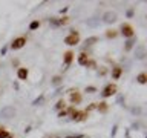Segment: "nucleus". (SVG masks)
Segmentation results:
<instances>
[{
    "instance_id": "obj_1",
    "label": "nucleus",
    "mask_w": 147,
    "mask_h": 138,
    "mask_svg": "<svg viewBox=\"0 0 147 138\" xmlns=\"http://www.w3.org/2000/svg\"><path fill=\"white\" fill-rule=\"evenodd\" d=\"M63 41H64V45H67V46H77L80 43V32L77 29H71V32L64 37Z\"/></svg>"
},
{
    "instance_id": "obj_2",
    "label": "nucleus",
    "mask_w": 147,
    "mask_h": 138,
    "mask_svg": "<svg viewBox=\"0 0 147 138\" xmlns=\"http://www.w3.org/2000/svg\"><path fill=\"white\" fill-rule=\"evenodd\" d=\"M118 32L124 37V39H132V37H135V29H133V26L130 23H121Z\"/></svg>"
},
{
    "instance_id": "obj_3",
    "label": "nucleus",
    "mask_w": 147,
    "mask_h": 138,
    "mask_svg": "<svg viewBox=\"0 0 147 138\" xmlns=\"http://www.w3.org/2000/svg\"><path fill=\"white\" fill-rule=\"evenodd\" d=\"M117 91H118V87L115 83H107V85L101 89V97H103V98H109V97L117 94Z\"/></svg>"
},
{
    "instance_id": "obj_4",
    "label": "nucleus",
    "mask_w": 147,
    "mask_h": 138,
    "mask_svg": "<svg viewBox=\"0 0 147 138\" xmlns=\"http://www.w3.org/2000/svg\"><path fill=\"white\" fill-rule=\"evenodd\" d=\"M26 41L28 39L25 35H20V37H16V39L12 40V43L9 45V48H11L12 51H18V49H22V48H25L26 46Z\"/></svg>"
},
{
    "instance_id": "obj_5",
    "label": "nucleus",
    "mask_w": 147,
    "mask_h": 138,
    "mask_svg": "<svg viewBox=\"0 0 147 138\" xmlns=\"http://www.w3.org/2000/svg\"><path fill=\"white\" fill-rule=\"evenodd\" d=\"M69 101H71V104H74V106L80 104L81 101H83V95H81V92L78 91V89L71 91V92H69Z\"/></svg>"
},
{
    "instance_id": "obj_6",
    "label": "nucleus",
    "mask_w": 147,
    "mask_h": 138,
    "mask_svg": "<svg viewBox=\"0 0 147 138\" xmlns=\"http://www.w3.org/2000/svg\"><path fill=\"white\" fill-rule=\"evenodd\" d=\"M16 114H17V110L12 106H6V108L0 109V118H12V117H16Z\"/></svg>"
},
{
    "instance_id": "obj_7",
    "label": "nucleus",
    "mask_w": 147,
    "mask_h": 138,
    "mask_svg": "<svg viewBox=\"0 0 147 138\" xmlns=\"http://www.w3.org/2000/svg\"><path fill=\"white\" fill-rule=\"evenodd\" d=\"M118 20V14L115 11H106L103 14V22L107 23V25H112V23H115Z\"/></svg>"
},
{
    "instance_id": "obj_8",
    "label": "nucleus",
    "mask_w": 147,
    "mask_h": 138,
    "mask_svg": "<svg viewBox=\"0 0 147 138\" xmlns=\"http://www.w3.org/2000/svg\"><path fill=\"white\" fill-rule=\"evenodd\" d=\"M71 22V17H67V16H64V17H60V18H51L49 23L52 25L54 28H58V26H64V25H67V23Z\"/></svg>"
},
{
    "instance_id": "obj_9",
    "label": "nucleus",
    "mask_w": 147,
    "mask_h": 138,
    "mask_svg": "<svg viewBox=\"0 0 147 138\" xmlns=\"http://www.w3.org/2000/svg\"><path fill=\"white\" fill-rule=\"evenodd\" d=\"M74 58H75V52L74 51H66V52L63 54V63L66 64V66H71V63L74 62Z\"/></svg>"
},
{
    "instance_id": "obj_10",
    "label": "nucleus",
    "mask_w": 147,
    "mask_h": 138,
    "mask_svg": "<svg viewBox=\"0 0 147 138\" xmlns=\"http://www.w3.org/2000/svg\"><path fill=\"white\" fill-rule=\"evenodd\" d=\"M123 75V68L119 66V64H115L112 68V71H110V77H112V80H119Z\"/></svg>"
},
{
    "instance_id": "obj_11",
    "label": "nucleus",
    "mask_w": 147,
    "mask_h": 138,
    "mask_svg": "<svg viewBox=\"0 0 147 138\" xmlns=\"http://www.w3.org/2000/svg\"><path fill=\"white\" fill-rule=\"evenodd\" d=\"M28 77H29V71H28V68L22 66V68H17V78L22 81H26Z\"/></svg>"
},
{
    "instance_id": "obj_12",
    "label": "nucleus",
    "mask_w": 147,
    "mask_h": 138,
    "mask_svg": "<svg viewBox=\"0 0 147 138\" xmlns=\"http://www.w3.org/2000/svg\"><path fill=\"white\" fill-rule=\"evenodd\" d=\"M89 54L87 52H84V51H83V52H80L78 54V58H77V62H78V64H81V66H86V63L89 62Z\"/></svg>"
},
{
    "instance_id": "obj_13",
    "label": "nucleus",
    "mask_w": 147,
    "mask_h": 138,
    "mask_svg": "<svg viewBox=\"0 0 147 138\" xmlns=\"http://www.w3.org/2000/svg\"><path fill=\"white\" fill-rule=\"evenodd\" d=\"M135 43H136V37H132V39H127L126 45H124V52H130V51H132V48L135 46Z\"/></svg>"
},
{
    "instance_id": "obj_14",
    "label": "nucleus",
    "mask_w": 147,
    "mask_h": 138,
    "mask_svg": "<svg viewBox=\"0 0 147 138\" xmlns=\"http://www.w3.org/2000/svg\"><path fill=\"white\" fill-rule=\"evenodd\" d=\"M96 110H98L100 114H106L109 110V104L106 103V101H100V103H96Z\"/></svg>"
},
{
    "instance_id": "obj_15",
    "label": "nucleus",
    "mask_w": 147,
    "mask_h": 138,
    "mask_svg": "<svg viewBox=\"0 0 147 138\" xmlns=\"http://www.w3.org/2000/svg\"><path fill=\"white\" fill-rule=\"evenodd\" d=\"M104 35H106V39H117V37L119 35V32H118V29H107L104 32Z\"/></svg>"
},
{
    "instance_id": "obj_16",
    "label": "nucleus",
    "mask_w": 147,
    "mask_h": 138,
    "mask_svg": "<svg viewBox=\"0 0 147 138\" xmlns=\"http://www.w3.org/2000/svg\"><path fill=\"white\" fill-rule=\"evenodd\" d=\"M61 83H63V75H54L52 78H51V85L55 86V87L60 86Z\"/></svg>"
},
{
    "instance_id": "obj_17",
    "label": "nucleus",
    "mask_w": 147,
    "mask_h": 138,
    "mask_svg": "<svg viewBox=\"0 0 147 138\" xmlns=\"http://www.w3.org/2000/svg\"><path fill=\"white\" fill-rule=\"evenodd\" d=\"M136 83H140V85H146L147 83V75H146V72H140L136 75Z\"/></svg>"
},
{
    "instance_id": "obj_18",
    "label": "nucleus",
    "mask_w": 147,
    "mask_h": 138,
    "mask_svg": "<svg viewBox=\"0 0 147 138\" xmlns=\"http://www.w3.org/2000/svg\"><path fill=\"white\" fill-rule=\"evenodd\" d=\"M87 117H89V114L86 112V110H78V115H77V118H75V121H84V120H87Z\"/></svg>"
},
{
    "instance_id": "obj_19",
    "label": "nucleus",
    "mask_w": 147,
    "mask_h": 138,
    "mask_svg": "<svg viewBox=\"0 0 147 138\" xmlns=\"http://www.w3.org/2000/svg\"><path fill=\"white\" fill-rule=\"evenodd\" d=\"M55 109L57 110H63V109H66V101H64L63 98H60L57 101V104H55Z\"/></svg>"
},
{
    "instance_id": "obj_20",
    "label": "nucleus",
    "mask_w": 147,
    "mask_h": 138,
    "mask_svg": "<svg viewBox=\"0 0 147 138\" xmlns=\"http://www.w3.org/2000/svg\"><path fill=\"white\" fill-rule=\"evenodd\" d=\"M40 20H32L31 23H29V31H35V29H38L40 28Z\"/></svg>"
},
{
    "instance_id": "obj_21",
    "label": "nucleus",
    "mask_w": 147,
    "mask_h": 138,
    "mask_svg": "<svg viewBox=\"0 0 147 138\" xmlns=\"http://www.w3.org/2000/svg\"><path fill=\"white\" fill-rule=\"evenodd\" d=\"M96 41H98V37H96V35L89 37V39H86V46H92V45H95Z\"/></svg>"
},
{
    "instance_id": "obj_22",
    "label": "nucleus",
    "mask_w": 147,
    "mask_h": 138,
    "mask_svg": "<svg viewBox=\"0 0 147 138\" xmlns=\"http://www.w3.org/2000/svg\"><path fill=\"white\" fill-rule=\"evenodd\" d=\"M86 68H89V69H96L98 66H96V62H95V60L89 58V62L86 63Z\"/></svg>"
},
{
    "instance_id": "obj_23",
    "label": "nucleus",
    "mask_w": 147,
    "mask_h": 138,
    "mask_svg": "<svg viewBox=\"0 0 147 138\" xmlns=\"http://www.w3.org/2000/svg\"><path fill=\"white\" fill-rule=\"evenodd\" d=\"M8 137H9V132L3 126H0V138H8Z\"/></svg>"
},
{
    "instance_id": "obj_24",
    "label": "nucleus",
    "mask_w": 147,
    "mask_h": 138,
    "mask_svg": "<svg viewBox=\"0 0 147 138\" xmlns=\"http://www.w3.org/2000/svg\"><path fill=\"white\" fill-rule=\"evenodd\" d=\"M84 92H87V94H95V92H96V87H95V86H86V87H84Z\"/></svg>"
},
{
    "instance_id": "obj_25",
    "label": "nucleus",
    "mask_w": 147,
    "mask_h": 138,
    "mask_svg": "<svg viewBox=\"0 0 147 138\" xmlns=\"http://www.w3.org/2000/svg\"><path fill=\"white\" fill-rule=\"evenodd\" d=\"M90 110H96V103H90V104L86 108V112H87V114H89Z\"/></svg>"
},
{
    "instance_id": "obj_26",
    "label": "nucleus",
    "mask_w": 147,
    "mask_h": 138,
    "mask_svg": "<svg viewBox=\"0 0 147 138\" xmlns=\"http://www.w3.org/2000/svg\"><path fill=\"white\" fill-rule=\"evenodd\" d=\"M98 74H100V75H101V77H104V75H106V74H107V68H104V66H101V69H100V71H98Z\"/></svg>"
},
{
    "instance_id": "obj_27",
    "label": "nucleus",
    "mask_w": 147,
    "mask_h": 138,
    "mask_svg": "<svg viewBox=\"0 0 147 138\" xmlns=\"http://www.w3.org/2000/svg\"><path fill=\"white\" fill-rule=\"evenodd\" d=\"M58 117H60V118H64V117H67V112H66V109H63V110H58Z\"/></svg>"
},
{
    "instance_id": "obj_28",
    "label": "nucleus",
    "mask_w": 147,
    "mask_h": 138,
    "mask_svg": "<svg viewBox=\"0 0 147 138\" xmlns=\"http://www.w3.org/2000/svg\"><path fill=\"white\" fill-rule=\"evenodd\" d=\"M8 138H14V137H12V135H11V133H9V137H8Z\"/></svg>"
}]
</instances>
